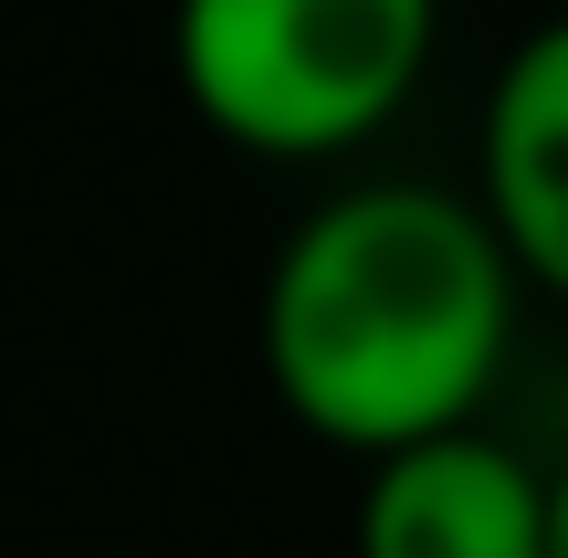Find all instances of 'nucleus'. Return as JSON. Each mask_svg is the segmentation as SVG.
<instances>
[{
  "label": "nucleus",
  "instance_id": "39448f33",
  "mask_svg": "<svg viewBox=\"0 0 568 558\" xmlns=\"http://www.w3.org/2000/svg\"><path fill=\"white\" fill-rule=\"evenodd\" d=\"M558 558H568V464H558Z\"/></svg>",
  "mask_w": 568,
  "mask_h": 558
},
{
  "label": "nucleus",
  "instance_id": "20e7f679",
  "mask_svg": "<svg viewBox=\"0 0 568 558\" xmlns=\"http://www.w3.org/2000/svg\"><path fill=\"white\" fill-rule=\"evenodd\" d=\"M485 211L506 232V253L548 295H568V21L527 42L495 74L485 105Z\"/></svg>",
  "mask_w": 568,
  "mask_h": 558
},
{
  "label": "nucleus",
  "instance_id": "f257e3e1",
  "mask_svg": "<svg viewBox=\"0 0 568 558\" xmlns=\"http://www.w3.org/2000/svg\"><path fill=\"white\" fill-rule=\"evenodd\" d=\"M516 253L485 201L453 190H347L264 285V369L305 433L389 464L464 433L516 327Z\"/></svg>",
  "mask_w": 568,
  "mask_h": 558
},
{
  "label": "nucleus",
  "instance_id": "f03ea898",
  "mask_svg": "<svg viewBox=\"0 0 568 558\" xmlns=\"http://www.w3.org/2000/svg\"><path fill=\"white\" fill-rule=\"evenodd\" d=\"M443 0H180V84L232 148H358L432 63Z\"/></svg>",
  "mask_w": 568,
  "mask_h": 558
},
{
  "label": "nucleus",
  "instance_id": "7ed1b4c3",
  "mask_svg": "<svg viewBox=\"0 0 568 558\" xmlns=\"http://www.w3.org/2000/svg\"><path fill=\"white\" fill-rule=\"evenodd\" d=\"M358 558H558V475L485 433L410 443L358 496Z\"/></svg>",
  "mask_w": 568,
  "mask_h": 558
}]
</instances>
